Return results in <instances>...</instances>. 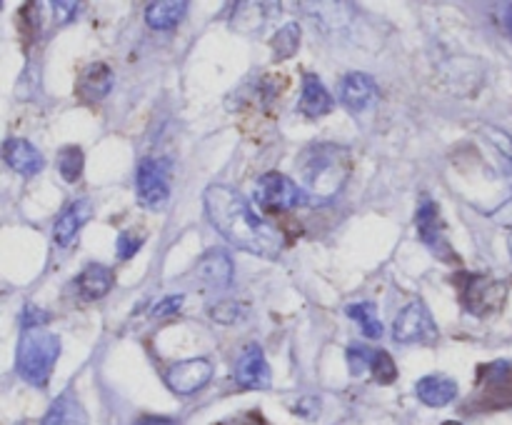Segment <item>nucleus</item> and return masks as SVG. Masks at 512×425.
I'll use <instances>...</instances> for the list:
<instances>
[{"label":"nucleus","mask_w":512,"mask_h":425,"mask_svg":"<svg viewBox=\"0 0 512 425\" xmlns=\"http://www.w3.org/2000/svg\"><path fill=\"white\" fill-rule=\"evenodd\" d=\"M393 338L395 343H403V345L438 343L440 338L438 325H435L433 315H430L428 305H425L423 300H413V303H408L403 310H400V315L393 323Z\"/></svg>","instance_id":"4"},{"label":"nucleus","mask_w":512,"mask_h":425,"mask_svg":"<svg viewBox=\"0 0 512 425\" xmlns=\"http://www.w3.org/2000/svg\"><path fill=\"white\" fill-rule=\"evenodd\" d=\"M370 358H373V348H365V345H350L348 348L350 373L363 375L365 370H370Z\"/></svg>","instance_id":"26"},{"label":"nucleus","mask_w":512,"mask_h":425,"mask_svg":"<svg viewBox=\"0 0 512 425\" xmlns=\"http://www.w3.org/2000/svg\"><path fill=\"white\" fill-rule=\"evenodd\" d=\"M298 110L308 118H320V115H328L333 110V98L315 73L303 75V93H300Z\"/></svg>","instance_id":"16"},{"label":"nucleus","mask_w":512,"mask_h":425,"mask_svg":"<svg viewBox=\"0 0 512 425\" xmlns=\"http://www.w3.org/2000/svg\"><path fill=\"white\" fill-rule=\"evenodd\" d=\"M298 170L308 193H313L315 198H333L348 180V150L330 143L310 145L298 158Z\"/></svg>","instance_id":"2"},{"label":"nucleus","mask_w":512,"mask_h":425,"mask_svg":"<svg viewBox=\"0 0 512 425\" xmlns=\"http://www.w3.org/2000/svg\"><path fill=\"white\" fill-rule=\"evenodd\" d=\"M135 190H138V200L150 210H158L168 203L170 198V185L165 178L163 168L158 160L145 158L140 160L138 173H135Z\"/></svg>","instance_id":"8"},{"label":"nucleus","mask_w":512,"mask_h":425,"mask_svg":"<svg viewBox=\"0 0 512 425\" xmlns=\"http://www.w3.org/2000/svg\"><path fill=\"white\" fill-rule=\"evenodd\" d=\"M210 378H213V363L208 358H190L165 370V383L178 395L198 393L210 383Z\"/></svg>","instance_id":"7"},{"label":"nucleus","mask_w":512,"mask_h":425,"mask_svg":"<svg viewBox=\"0 0 512 425\" xmlns=\"http://www.w3.org/2000/svg\"><path fill=\"white\" fill-rule=\"evenodd\" d=\"M305 200V193L283 173H263L255 183V203L268 213H283V210L298 208Z\"/></svg>","instance_id":"6"},{"label":"nucleus","mask_w":512,"mask_h":425,"mask_svg":"<svg viewBox=\"0 0 512 425\" xmlns=\"http://www.w3.org/2000/svg\"><path fill=\"white\" fill-rule=\"evenodd\" d=\"M113 88V70L105 63H90L78 75V98L83 103H98Z\"/></svg>","instance_id":"14"},{"label":"nucleus","mask_w":512,"mask_h":425,"mask_svg":"<svg viewBox=\"0 0 512 425\" xmlns=\"http://www.w3.org/2000/svg\"><path fill=\"white\" fill-rule=\"evenodd\" d=\"M115 278H113V270L105 268V265H88V268L80 273L78 278V293L83 300H100L103 295L110 293V288H113Z\"/></svg>","instance_id":"19"},{"label":"nucleus","mask_w":512,"mask_h":425,"mask_svg":"<svg viewBox=\"0 0 512 425\" xmlns=\"http://www.w3.org/2000/svg\"><path fill=\"white\" fill-rule=\"evenodd\" d=\"M53 10H55V20H58V23H68V20L75 18V13L80 10V5L73 3V0H63V3H53Z\"/></svg>","instance_id":"30"},{"label":"nucleus","mask_w":512,"mask_h":425,"mask_svg":"<svg viewBox=\"0 0 512 425\" xmlns=\"http://www.w3.org/2000/svg\"><path fill=\"white\" fill-rule=\"evenodd\" d=\"M65 418H68V415H65L63 400H55L53 408H50L48 415L43 418V425H65Z\"/></svg>","instance_id":"31"},{"label":"nucleus","mask_w":512,"mask_h":425,"mask_svg":"<svg viewBox=\"0 0 512 425\" xmlns=\"http://www.w3.org/2000/svg\"><path fill=\"white\" fill-rule=\"evenodd\" d=\"M415 225H418V238L433 250L438 258L453 260V248H450L448 238H445L443 220H440L438 205L430 198L423 200V205L418 208V218H415Z\"/></svg>","instance_id":"10"},{"label":"nucleus","mask_w":512,"mask_h":425,"mask_svg":"<svg viewBox=\"0 0 512 425\" xmlns=\"http://www.w3.org/2000/svg\"><path fill=\"white\" fill-rule=\"evenodd\" d=\"M135 425H175V423L168 418H143V420H138Z\"/></svg>","instance_id":"33"},{"label":"nucleus","mask_w":512,"mask_h":425,"mask_svg":"<svg viewBox=\"0 0 512 425\" xmlns=\"http://www.w3.org/2000/svg\"><path fill=\"white\" fill-rule=\"evenodd\" d=\"M185 10H188L185 0H160L145 8V20L155 30H173L183 20Z\"/></svg>","instance_id":"20"},{"label":"nucleus","mask_w":512,"mask_h":425,"mask_svg":"<svg viewBox=\"0 0 512 425\" xmlns=\"http://www.w3.org/2000/svg\"><path fill=\"white\" fill-rule=\"evenodd\" d=\"M508 245H510V253H512V230H510V238H508Z\"/></svg>","instance_id":"36"},{"label":"nucleus","mask_w":512,"mask_h":425,"mask_svg":"<svg viewBox=\"0 0 512 425\" xmlns=\"http://www.w3.org/2000/svg\"><path fill=\"white\" fill-rule=\"evenodd\" d=\"M508 150H510V153H508V155H512V143H510V148H508Z\"/></svg>","instance_id":"37"},{"label":"nucleus","mask_w":512,"mask_h":425,"mask_svg":"<svg viewBox=\"0 0 512 425\" xmlns=\"http://www.w3.org/2000/svg\"><path fill=\"white\" fill-rule=\"evenodd\" d=\"M380 90L378 83L370 78L368 73H345L343 80H340V103L350 110V113H363L370 105H375Z\"/></svg>","instance_id":"11"},{"label":"nucleus","mask_w":512,"mask_h":425,"mask_svg":"<svg viewBox=\"0 0 512 425\" xmlns=\"http://www.w3.org/2000/svg\"><path fill=\"white\" fill-rule=\"evenodd\" d=\"M90 218V203L88 200H75L73 205L65 208V213L60 215L58 223L53 228V240L60 245V248H68L75 238H78L80 228L88 223Z\"/></svg>","instance_id":"17"},{"label":"nucleus","mask_w":512,"mask_h":425,"mask_svg":"<svg viewBox=\"0 0 512 425\" xmlns=\"http://www.w3.org/2000/svg\"><path fill=\"white\" fill-rule=\"evenodd\" d=\"M238 313H240L238 303H220L210 308L213 320H220V323H233V320H238Z\"/></svg>","instance_id":"29"},{"label":"nucleus","mask_w":512,"mask_h":425,"mask_svg":"<svg viewBox=\"0 0 512 425\" xmlns=\"http://www.w3.org/2000/svg\"><path fill=\"white\" fill-rule=\"evenodd\" d=\"M83 165H85V153L83 148H78V145H68V148H63L58 153V173L63 175L68 183L80 180V175H83Z\"/></svg>","instance_id":"22"},{"label":"nucleus","mask_w":512,"mask_h":425,"mask_svg":"<svg viewBox=\"0 0 512 425\" xmlns=\"http://www.w3.org/2000/svg\"><path fill=\"white\" fill-rule=\"evenodd\" d=\"M65 425H85V423H80V415H75V418H65Z\"/></svg>","instance_id":"35"},{"label":"nucleus","mask_w":512,"mask_h":425,"mask_svg":"<svg viewBox=\"0 0 512 425\" xmlns=\"http://www.w3.org/2000/svg\"><path fill=\"white\" fill-rule=\"evenodd\" d=\"M345 313H348L350 318H353L355 323L363 328V333L368 335V338H380V335H383V323H380L378 315H375L373 303L348 305V310H345Z\"/></svg>","instance_id":"21"},{"label":"nucleus","mask_w":512,"mask_h":425,"mask_svg":"<svg viewBox=\"0 0 512 425\" xmlns=\"http://www.w3.org/2000/svg\"><path fill=\"white\" fill-rule=\"evenodd\" d=\"M463 305L468 308V313L473 315H490L495 310L503 308L505 295H508V285L500 283L498 278L485 273H473L463 278Z\"/></svg>","instance_id":"5"},{"label":"nucleus","mask_w":512,"mask_h":425,"mask_svg":"<svg viewBox=\"0 0 512 425\" xmlns=\"http://www.w3.org/2000/svg\"><path fill=\"white\" fill-rule=\"evenodd\" d=\"M203 203L213 228L230 245L260 258H278L285 245L283 233L265 223L238 190L228 185H210L203 195Z\"/></svg>","instance_id":"1"},{"label":"nucleus","mask_w":512,"mask_h":425,"mask_svg":"<svg viewBox=\"0 0 512 425\" xmlns=\"http://www.w3.org/2000/svg\"><path fill=\"white\" fill-rule=\"evenodd\" d=\"M370 373H373V378L378 380L380 385H390L395 378H398V368H395V360L390 358L388 350L373 348V358H370Z\"/></svg>","instance_id":"24"},{"label":"nucleus","mask_w":512,"mask_h":425,"mask_svg":"<svg viewBox=\"0 0 512 425\" xmlns=\"http://www.w3.org/2000/svg\"><path fill=\"white\" fill-rule=\"evenodd\" d=\"M270 45H273L275 58H290L300 45V25L298 23L283 25V28L273 35Z\"/></svg>","instance_id":"23"},{"label":"nucleus","mask_w":512,"mask_h":425,"mask_svg":"<svg viewBox=\"0 0 512 425\" xmlns=\"http://www.w3.org/2000/svg\"><path fill=\"white\" fill-rule=\"evenodd\" d=\"M478 385L483 393V405L505 408L512 405V368L508 363H490L478 370Z\"/></svg>","instance_id":"9"},{"label":"nucleus","mask_w":512,"mask_h":425,"mask_svg":"<svg viewBox=\"0 0 512 425\" xmlns=\"http://www.w3.org/2000/svg\"><path fill=\"white\" fill-rule=\"evenodd\" d=\"M235 380L248 390H265L270 388V365L265 360V353L260 345H248L245 353L240 355Z\"/></svg>","instance_id":"12"},{"label":"nucleus","mask_w":512,"mask_h":425,"mask_svg":"<svg viewBox=\"0 0 512 425\" xmlns=\"http://www.w3.org/2000/svg\"><path fill=\"white\" fill-rule=\"evenodd\" d=\"M225 425H265V423L260 418H255V415H248V418L230 420V423H225Z\"/></svg>","instance_id":"32"},{"label":"nucleus","mask_w":512,"mask_h":425,"mask_svg":"<svg viewBox=\"0 0 512 425\" xmlns=\"http://www.w3.org/2000/svg\"><path fill=\"white\" fill-rule=\"evenodd\" d=\"M198 278L203 280L208 288L213 290H225L233 283V260L225 250H208L203 258L198 260V268H195Z\"/></svg>","instance_id":"13"},{"label":"nucleus","mask_w":512,"mask_h":425,"mask_svg":"<svg viewBox=\"0 0 512 425\" xmlns=\"http://www.w3.org/2000/svg\"><path fill=\"white\" fill-rule=\"evenodd\" d=\"M45 323H48V313H45V310L33 308V305H25V310L20 313V325H23V330L40 328V325Z\"/></svg>","instance_id":"28"},{"label":"nucleus","mask_w":512,"mask_h":425,"mask_svg":"<svg viewBox=\"0 0 512 425\" xmlns=\"http://www.w3.org/2000/svg\"><path fill=\"white\" fill-rule=\"evenodd\" d=\"M503 20H505V28L510 30V35H512V3L510 5H505V15H503Z\"/></svg>","instance_id":"34"},{"label":"nucleus","mask_w":512,"mask_h":425,"mask_svg":"<svg viewBox=\"0 0 512 425\" xmlns=\"http://www.w3.org/2000/svg\"><path fill=\"white\" fill-rule=\"evenodd\" d=\"M60 355V338L43 328L25 330L18 345V373L25 383L43 388Z\"/></svg>","instance_id":"3"},{"label":"nucleus","mask_w":512,"mask_h":425,"mask_svg":"<svg viewBox=\"0 0 512 425\" xmlns=\"http://www.w3.org/2000/svg\"><path fill=\"white\" fill-rule=\"evenodd\" d=\"M3 158L15 173L20 175H35L43 170L45 160L43 155L35 150V145H30L23 138H8L3 145Z\"/></svg>","instance_id":"15"},{"label":"nucleus","mask_w":512,"mask_h":425,"mask_svg":"<svg viewBox=\"0 0 512 425\" xmlns=\"http://www.w3.org/2000/svg\"><path fill=\"white\" fill-rule=\"evenodd\" d=\"M143 243H145L143 233H138V230H123V233L118 235V258L123 260L133 258Z\"/></svg>","instance_id":"25"},{"label":"nucleus","mask_w":512,"mask_h":425,"mask_svg":"<svg viewBox=\"0 0 512 425\" xmlns=\"http://www.w3.org/2000/svg\"><path fill=\"white\" fill-rule=\"evenodd\" d=\"M415 393L430 408H443V405L453 403L458 398V385H455V380L445 378V375H425L415 385Z\"/></svg>","instance_id":"18"},{"label":"nucleus","mask_w":512,"mask_h":425,"mask_svg":"<svg viewBox=\"0 0 512 425\" xmlns=\"http://www.w3.org/2000/svg\"><path fill=\"white\" fill-rule=\"evenodd\" d=\"M183 303H185L183 295H168V298H163L158 305H155L153 315L155 318H170V315L180 313Z\"/></svg>","instance_id":"27"}]
</instances>
